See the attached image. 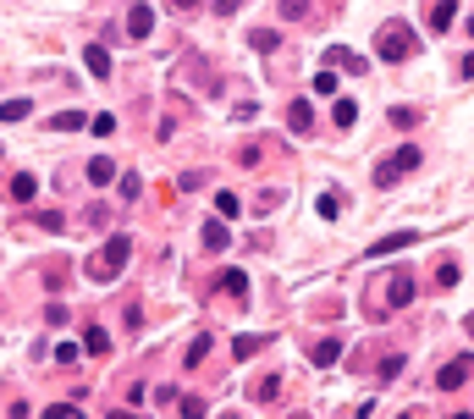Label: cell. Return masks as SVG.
<instances>
[{"label":"cell","instance_id":"32","mask_svg":"<svg viewBox=\"0 0 474 419\" xmlns=\"http://www.w3.org/2000/svg\"><path fill=\"white\" fill-rule=\"evenodd\" d=\"M56 358H61V364H78L83 348H78V342H61V348H56Z\"/></svg>","mask_w":474,"mask_h":419},{"label":"cell","instance_id":"25","mask_svg":"<svg viewBox=\"0 0 474 419\" xmlns=\"http://www.w3.org/2000/svg\"><path fill=\"white\" fill-rule=\"evenodd\" d=\"M215 210H221V215H237L243 205H237V193H232V188H221V193H215Z\"/></svg>","mask_w":474,"mask_h":419},{"label":"cell","instance_id":"19","mask_svg":"<svg viewBox=\"0 0 474 419\" xmlns=\"http://www.w3.org/2000/svg\"><path fill=\"white\" fill-rule=\"evenodd\" d=\"M28 110H34L28 100H0V122H22Z\"/></svg>","mask_w":474,"mask_h":419},{"label":"cell","instance_id":"2","mask_svg":"<svg viewBox=\"0 0 474 419\" xmlns=\"http://www.w3.org/2000/svg\"><path fill=\"white\" fill-rule=\"evenodd\" d=\"M408 50H413V28L408 22H386L381 39H375V56H381V61H403Z\"/></svg>","mask_w":474,"mask_h":419},{"label":"cell","instance_id":"11","mask_svg":"<svg viewBox=\"0 0 474 419\" xmlns=\"http://www.w3.org/2000/svg\"><path fill=\"white\" fill-rule=\"evenodd\" d=\"M83 353H94V358L110 353V336H105V326H88V331H83Z\"/></svg>","mask_w":474,"mask_h":419},{"label":"cell","instance_id":"23","mask_svg":"<svg viewBox=\"0 0 474 419\" xmlns=\"http://www.w3.org/2000/svg\"><path fill=\"white\" fill-rule=\"evenodd\" d=\"M248 44H254V50H265V56H270V50H276V44H282V39H276L270 28H254V33H248Z\"/></svg>","mask_w":474,"mask_h":419},{"label":"cell","instance_id":"37","mask_svg":"<svg viewBox=\"0 0 474 419\" xmlns=\"http://www.w3.org/2000/svg\"><path fill=\"white\" fill-rule=\"evenodd\" d=\"M469 39H474V17H469Z\"/></svg>","mask_w":474,"mask_h":419},{"label":"cell","instance_id":"9","mask_svg":"<svg viewBox=\"0 0 474 419\" xmlns=\"http://www.w3.org/2000/svg\"><path fill=\"white\" fill-rule=\"evenodd\" d=\"M83 66H88L94 78H110V56H105V44H83Z\"/></svg>","mask_w":474,"mask_h":419},{"label":"cell","instance_id":"4","mask_svg":"<svg viewBox=\"0 0 474 419\" xmlns=\"http://www.w3.org/2000/svg\"><path fill=\"white\" fill-rule=\"evenodd\" d=\"M469 376H474V358H469V353H458L453 364H441V370H436V386H441V392H458V386H463Z\"/></svg>","mask_w":474,"mask_h":419},{"label":"cell","instance_id":"27","mask_svg":"<svg viewBox=\"0 0 474 419\" xmlns=\"http://www.w3.org/2000/svg\"><path fill=\"white\" fill-rule=\"evenodd\" d=\"M276 392H282V381H276V376H265V381H259V386H254V398H259V403H270V398H276Z\"/></svg>","mask_w":474,"mask_h":419},{"label":"cell","instance_id":"10","mask_svg":"<svg viewBox=\"0 0 474 419\" xmlns=\"http://www.w3.org/2000/svg\"><path fill=\"white\" fill-rule=\"evenodd\" d=\"M287 127H292V133H309V127H314L309 100H292V105H287Z\"/></svg>","mask_w":474,"mask_h":419},{"label":"cell","instance_id":"36","mask_svg":"<svg viewBox=\"0 0 474 419\" xmlns=\"http://www.w3.org/2000/svg\"><path fill=\"white\" fill-rule=\"evenodd\" d=\"M177 6H182V11H193V6H199V0H177Z\"/></svg>","mask_w":474,"mask_h":419},{"label":"cell","instance_id":"33","mask_svg":"<svg viewBox=\"0 0 474 419\" xmlns=\"http://www.w3.org/2000/svg\"><path fill=\"white\" fill-rule=\"evenodd\" d=\"M413 122H419V116H413L408 105H397V110H392V127H413Z\"/></svg>","mask_w":474,"mask_h":419},{"label":"cell","instance_id":"5","mask_svg":"<svg viewBox=\"0 0 474 419\" xmlns=\"http://www.w3.org/2000/svg\"><path fill=\"white\" fill-rule=\"evenodd\" d=\"M413 298V271H392V281H386V309H408Z\"/></svg>","mask_w":474,"mask_h":419},{"label":"cell","instance_id":"34","mask_svg":"<svg viewBox=\"0 0 474 419\" xmlns=\"http://www.w3.org/2000/svg\"><path fill=\"white\" fill-rule=\"evenodd\" d=\"M237 6H243V0H215V11H221V17H232Z\"/></svg>","mask_w":474,"mask_h":419},{"label":"cell","instance_id":"30","mask_svg":"<svg viewBox=\"0 0 474 419\" xmlns=\"http://www.w3.org/2000/svg\"><path fill=\"white\" fill-rule=\"evenodd\" d=\"M436 281H441V287H453V281H458V259H441V271H436Z\"/></svg>","mask_w":474,"mask_h":419},{"label":"cell","instance_id":"24","mask_svg":"<svg viewBox=\"0 0 474 419\" xmlns=\"http://www.w3.org/2000/svg\"><path fill=\"white\" fill-rule=\"evenodd\" d=\"M314 210H320V221H336V210H342V199H336V193H320V205H314Z\"/></svg>","mask_w":474,"mask_h":419},{"label":"cell","instance_id":"13","mask_svg":"<svg viewBox=\"0 0 474 419\" xmlns=\"http://www.w3.org/2000/svg\"><path fill=\"white\" fill-rule=\"evenodd\" d=\"M453 17H458L453 0H436V6H431V28H436V33H447V28H453Z\"/></svg>","mask_w":474,"mask_h":419},{"label":"cell","instance_id":"8","mask_svg":"<svg viewBox=\"0 0 474 419\" xmlns=\"http://www.w3.org/2000/svg\"><path fill=\"white\" fill-rule=\"evenodd\" d=\"M199 237H205L210 254H221V249L232 243V227H227V221H205V232H199Z\"/></svg>","mask_w":474,"mask_h":419},{"label":"cell","instance_id":"20","mask_svg":"<svg viewBox=\"0 0 474 419\" xmlns=\"http://www.w3.org/2000/svg\"><path fill=\"white\" fill-rule=\"evenodd\" d=\"M221 287H227L232 298H248V276L243 271H227V276H221Z\"/></svg>","mask_w":474,"mask_h":419},{"label":"cell","instance_id":"31","mask_svg":"<svg viewBox=\"0 0 474 419\" xmlns=\"http://www.w3.org/2000/svg\"><path fill=\"white\" fill-rule=\"evenodd\" d=\"M314 94H336V72H331V66L320 72V78H314Z\"/></svg>","mask_w":474,"mask_h":419},{"label":"cell","instance_id":"6","mask_svg":"<svg viewBox=\"0 0 474 419\" xmlns=\"http://www.w3.org/2000/svg\"><path fill=\"white\" fill-rule=\"evenodd\" d=\"M408 243H413V232H386V237H375V243H370V259H386V254L408 249Z\"/></svg>","mask_w":474,"mask_h":419},{"label":"cell","instance_id":"17","mask_svg":"<svg viewBox=\"0 0 474 419\" xmlns=\"http://www.w3.org/2000/svg\"><path fill=\"white\" fill-rule=\"evenodd\" d=\"M88 182H94V188H105V182H116V166H110V160H88Z\"/></svg>","mask_w":474,"mask_h":419},{"label":"cell","instance_id":"16","mask_svg":"<svg viewBox=\"0 0 474 419\" xmlns=\"http://www.w3.org/2000/svg\"><path fill=\"white\" fill-rule=\"evenodd\" d=\"M78 127H88L83 110H61V116H50V133H78Z\"/></svg>","mask_w":474,"mask_h":419},{"label":"cell","instance_id":"35","mask_svg":"<svg viewBox=\"0 0 474 419\" xmlns=\"http://www.w3.org/2000/svg\"><path fill=\"white\" fill-rule=\"evenodd\" d=\"M458 72H463V78H474V50L463 56V66H458Z\"/></svg>","mask_w":474,"mask_h":419},{"label":"cell","instance_id":"26","mask_svg":"<svg viewBox=\"0 0 474 419\" xmlns=\"http://www.w3.org/2000/svg\"><path fill=\"white\" fill-rule=\"evenodd\" d=\"M276 6H282V17H292V22L309 17V0H276Z\"/></svg>","mask_w":474,"mask_h":419},{"label":"cell","instance_id":"3","mask_svg":"<svg viewBox=\"0 0 474 419\" xmlns=\"http://www.w3.org/2000/svg\"><path fill=\"white\" fill-rule=\"evenodd\" d=\"M403 171H419V149H413V144H403L397 155H386V160L375 166V182H381V188H392Z\"/></svg>","mask_w":474,"mask_h":419},{"label":"cell","instance_id":"7","mask_svg":"<svg viewBox=\"0 0 474 419\" xmlns=\"http://www.w3.org/2000/svg\"><path fill=\"white\" fill-rule=\"evenodd\" d=\"M127 33H133V39H149V33H155V11H149V6H133V11H127Z\"/></svg>","mask_w":474,"mask_h":419},{"label":"cell","instance_id":"12","mask_svg":"<svg viewBox=\"0 0 474 419\" xmlns=\"http://www.w3.org/2000/svg\"><path fill=\"white\" fill-rule=\"evenodd\" d=\"M314 364H320V370H331V364H336V358H342V342H336V336H326V342H314Z\"/></svg>","mask_w":474,"mask_h":419},{"label":"cell","instance_id":"18","mask_svg":"<svg viewBox=\"0 0 474 419\" xmlns=\"http://www.w3.org/2000/svg\"><path fill=\"white\" fill-rule=\"evenodd\" d=\"M331 122H336V127H353V122H359V105H353V100H336V105H331Z\"/></svg>","mask_w":474,"mask_h":419},{"label":"cell","instance_id":"21","mask_svg":"<svg viewBox=\"0 0 474 419\" xmlns=\"http://www.w3.org/2000/svg\"><path fill=\"white\" fill-rule=\"evenodd\" d=\"M259 348H265V336H237V342H232V353H237V358H254Z\"/></svg>","mask_w":474,"mask_h":419},{"label":"cell","instance_id":"1","mask_svg":"<svg viewBox=\"0 0 474 419\" xmlns=\"http://www.w3.org/2000/svg\"><path fill=\"white\" fill-rule=\"evenodd\" d=\"M127 254H133V237H127V232H110V237H105V249L88 259V276H94V281H116L122 265H127Z\"/></svg>","mask_w":474,"mask_h":419},{"label":"cell","instance_id":"29","mask_svg":"<svg viewBox=\"0 0 474 419\" xmlns=\"http://www.w3.org/2000/svg\"><path fill=\"white\" fill-rule=\"evenodd\" d=\"M88 127L105 138V133H116V116H110V110H100V116H88Z\"/></svg>","mask_w":474,"mask_h":419},{"label":"cell","instance_id":"22","mask_svg":"<svg viewBox=\"0 0 474 419\" xmlns=\"http://www.w3.org/2000/svg\"><path fill=\"white\" fill-rule=\"evenodd\" d=\"M205 348H210V331H193V342H187V364H199V358H205Z\"/></svg>","mask_w":474,"mask_h":419},{"label":"cell","instance_id":"28","mask_svg":"<svg viewBox=\"0 0 474 419\" xmlns=\"http://www.w3.org/2000/svg\"><path fill=\"white\" fill-rule=\"evenodd\" d=\"M403 364H408V358H403V353H386V358H381V381H392L397 370H403Z\"/></svg>","mask_w":474,"mask_h":419},{"label":"cell","instance_id":"15","mask_svg":"<svg viewBox=\"0 0 474 419\" xmlns=\"http://www.w3.org/2000/svg\"><path fill=\"white\" fill-rule=\"evenodd\" d=\"M326 61H331V66H348V72H364V61L353 56L348 44H331V50H326Z\"/></svg>","mask_w":474,"mask_h":419},{"label":"cell","instance_id":"14","mask_svg":"<svg viewBox=\"0 0 474 419\" xmlns=\"http://www.w3.org/2000/svg\"><path fill=\"white\" fill-rule=\"evenodd\" d=\"M34 193H39V182H34L28 171H17V177H11V199H17V205H34Z\"/></svg>","mask_w":474,"mask_h":419}]
</instances>
